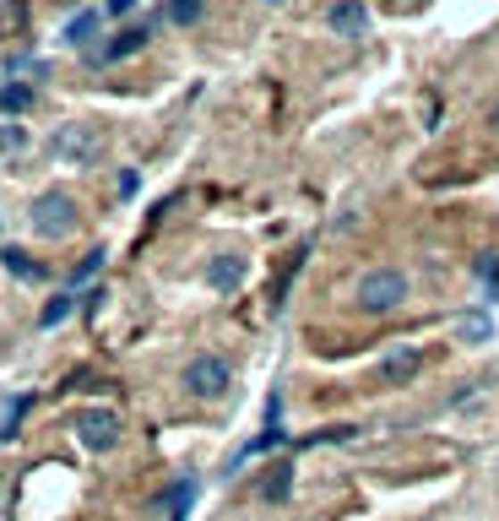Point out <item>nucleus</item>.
Segmentation results:
<instances>
[{"label":"nucleus","mask_w":499,"mask_h":521,"mask_svg":"<svg viewBox=\"0 0 499 521\" xmlns=\"http://www.w3.org/2000/svg\"><path fill=\"white\" fill-rule=\"evenodd\" d=\"M261 6H282V0H261Z\"/></svg>","instance_id":"obj_23"},{"label":"nucleus","mask_w":499,"mask_h":521,"mask_svg":"<svg viewBox=\"0 0 499 521\" xmlns=\"http://www.w3.org/2000/svg\"><path fill=\"white\" fill-rule=\"evenodd\" d=\"M201 17V0H169V22L174 28H190Z\"/></svg>","instance_id":"obj_17"},{"label":"nucleus","mask_w":499,"mask_h":521,"mask_svg":"<svg viewBox=\"0 0 499 521\" xmlns=\"http://www.w3.org/2000/svg\"><path fill=\"white\" fill-rule=\"evenodd\" d=\"M494 130H499V109H494Z\"/></svg>","instance_id":"obj_24"},{"label":"nucleus","mask_w":499,"mask_h":521,"mask_svg":"<svg viewBox=\"0 0 499 521\" xmlns=\"http://www.w3.org/2000/svg\"><path fill=\"white\" fill-rule=\"evenodd\" d=\"M326 28H331L337 38H364V28H370L364 0H337V6L326 12Z\"/></svg>","instance_id":"obj_6"},{"label":"nucleus","mask_w":499,"mask_h":521,"mask_svg":"<svg viewBox=\"0 0 499 521\" xmlns=\"http://www.w3.org/2000/svg\"><path fill=\"white\" fill-rule=\"evenodd\" d=\"M147 38H153V28H147V22H136V28L114 33V38H109V44L98 49V60H125V54H136V49L147 44Z\"/></svg>","instance_id":"obj_8"},{"label":"nucleus","mask_w":499,"mask_h":521,"mask_svg":"<svg viewBox=\"0 0 499 521\" xmlns=\"http://www.w3.org/2000/svg\"><path fill=\"white\" fill-rule=\"evenodd\" d=\"M288 489H294V467H288V462H277L271 478L261 484V500H288Z\"/></svg>","instance_id":"obj_11"},{"label":"nucleus","mask_w":499,"mask_h":521,"mask_svg":"<svg viewBox=\"0 0 499 521\" xmlns=\"http://www.w3.org/2000/svg\"><path fill=\"white\" fill-rule=\"evenodd\" d=\"M412 369H418V353H412V348H396V353L386 359V380H407Z\"/></svg>","instance_id":"obj_15"},{"label":"nucleus","mask_w":499,"mask_h":521,"mask_svg":"<svg viewBox=\"0 0 499 521\" xmlns=\"http://www.w3.org/2000/svg\"><path fill=\"white\" fill-rule=\"evenodd\" d=\"M93 28H98V12H82V17H71V22H65V38L82 49V44L93 38Z\"/></svg>","instance_id":"obj_16"},{"label":"nucleus","mask_w":499,"mask_h":521,"mask_svg":"<svg viewBox=\"0 0 499 521\" xmlns=\"http://www.w3.org/2000/svg\"><path fill=\"white\" fill-rule=\"evenodd\" d=\"M33 103V82H6L0 87V114H22Z\"/></svg>","instance_id":"obj_10"},{"label":"nucleus","mask_w":499,"mask_h":521,"mask_svg":"<svg viewBox=\"0 0 499 521\" xmlns=\"http://www.w3.org/2000/svg\"><path fill=\"white\" fill-rule=\"evenodd\" d=\"M456 337H467V343H488V337H494V320H488V315H462V320H456Z\"/></svg>","instance_id":"obj_12"},{"label":"nucleus","mask_w":499,"mask_h":521,"mask_svg":"<svg viewBox=\"0 0 499 521\" xmlns=\"http://www.w3.org/2000/svg\"><path fill=\"white\" fill-rule=\"evenodd\" d=\"M71 429H77V440L87 451H114L120 445V413H109V408H82Z\"/></svg>","instance_id":"obj_4"},{"label":"nucleus","mask_w":499,"mask_h":521,"mask_svg":"<svg viewBox=\"0 0 499 521\" xmlns=\"http://www.w3.org/2000/svg\"><path fill=\"white\" fill-rule=\"evenodd\" d=\"M402 299H407V277H402L396 267H375V272L359 277V310L386 315V310H396Z\"/></svg>","instance_id":"obj_2"},{"label":"nucleus","mask_w":499,"mask_h":521,"mask_svg":"<svg viewBox=\"0 0 499 521\" xmlns=\"http://www.w3.org/2000/svg\"><path fill=\"white\" fill-rule=\"evenodd\" d=\"M22 413H28V397H17V402L6 408V429H0V434H6V440L17 434V418H22Z\"/></svg>","instance_id":"obj_19"},{"label":"nucleus","mask_w":499,"mask_h":521,"mask_svg":"<svg viewBox=\"0 0 499 521\" xmlns=\"http://www.w3.org/2000/svg\"><path fill=\"white\" fill-rule=\"evenodd\" d=\"M77 223H82V207L71 190H44L33 202V234L38 239H65V234H77Z\"/></svg>","instance_id":"obj_1"},{"label":"nucleus","mask_w":499,"mask_h":521,"mask_svg":"<svg viewBox=\"0 0 499 521\" xmlns=\"http://www.w3.org/2000/svg\"><path fill=\"white\" fill-rule=\"evenodd\" d=\"M478 272H483V277H494V283H499V255H483V260H478Z\"/></svg>","instance_id":"obj_22"},{"label":"nucleus","mask_w":499,"mask_h":521,"mask_svg":"<svg viewBox=\"0 0 499 521\" xmlns=\"http://www.w3.org/2000/svg\"><path fill=\"white\" fill-rule=\"evenodd\" d=\"M71 310H77V294H54L49 304H44V315H38V326H60Z\"/></svg>","instance_id":"obj_14"},{"label":"nucleus","mask_w":499,"mask_h":521,"mask_svg":"<svg viewBox=\"0 0 499 521\" xmlns=\"http://www.w3.org/2000/svg\"><path fill=\"white\" fill-rule=\"evenodd\" d=\"M98 267H104V250H87V260H82V267H77V272H71V283H77V288H82L87 277H98Z\"/></svg>","instance_id":"obj_18"},{"label":"nucleus","mask_w":499,"mask_h":521,"mask_svg":"<svg viewBox=\"0 0 499 521\" xmlns=\"http://www.w3.org/2000/svg\"><path fill=\"white\" fill-rule=\"evenodd\" d=\"M206 283L218 288V294L239 288V283H245V255H218V260H212V267H206Z\"/></svg>","instance_id":"obj_7"},{"label":"nucleus","mask_w":499,"mask_h":521,"mask_svg":"<svg viewBox=\"0 0 499 521\" xmlns=\"http://www.w3.org/2000/svg\"><path fill=\"white\" fill-rule=\"evenodd\" d=\"M190 500H195V478H179V484H174V494H169V521H185Z\"/></svg>","instance_id":"obj_13"},{"label":"nucleus","mask_w":499,"mask_h":521,"mask_svg":"<svg viewBox=\"0 0 499 521\" xmlns=\"http://www.w3.org/2000/svg\"><path fill=\"white\" fill-rule=\"evenodd\" d=\"M104 12L109 17H125V12H136V0H104Z\"/></svg>","instance_id":"obj_21"},{"label":"nucleus","mask_w":499,"mask_h":521,"mask_svg":"<svg viewBox=\"0 0 499 521\" xmlns=\"http://www.w3.org/2000/svg\"><path fill=\"white\" fill-rule=\"evenodd\" d=\"M0 260H6V272H12V277H22V283H38V277H44V260H33V255H28V250H17V244L0 250Z\"/></svg>","instance_id":"obj_9"},{"label":"nucleus","mask_w":499,"mask_h":521,"mask_svg":"<svg viewBox=\"0 0 499 521\" xmlns=\"http://www.w3.org/2000/svg\"><path fill=\"white\" fill-rule=\"evenodd\" d=\"M0 147H6V130H0Z\"/></svg>","instance_id":"obj_25"},{"label":"nucleus","mask_w":499,"mask_h":521,"mask_svg":"<svg viewBox=\"0 0 499 521\" xmlns=\"http://www.w3.org/2000/svg\"><path fill=\"white\" fill-rule=\"evenodd\" d=\"M54 147H60V158H77V163H93V158L104 153V136H98V130H87V125H65L60 136H54Z\"/></svg>","instance_id":"obj_5"},{"label":"nucleus","mask_w":499,"mask_h":521,"mask_svg":"<svg viewBox=\"0 0 499 521\" xmlns=\"http://www.w3.org/2000/svg\"><path fill=\"white\" fill-rule=\"evenodd\" d=\"M229 364L223 359H212V353H195L190 364H185V385H190V397H201V402H218L223 391H229Z\"/></svg>","instance_id":"obj_3"},{"label":"nucleus","mask_w":499,"mask_h":521,"mask_svg":"<svg viewBox=\"0 0 499 521\" xmlns=\"http://www.w3.org/2000/svg\"><path fill=\"white\" fill-rule=\"evenodd\" d=\"M136 190H141V174H136V169H120V195H125V202H130Z\"/></svg>","instance_id":"obj_20"}]
</instances>
